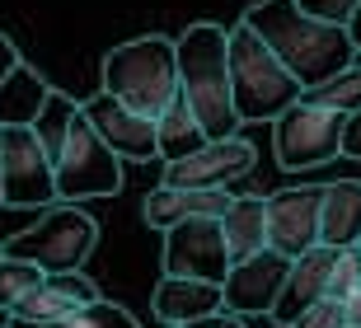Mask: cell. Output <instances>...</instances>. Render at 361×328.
I'll return each mask as SVG.
<instances>
[{"label": "cell", "mask_w": 361, "mask_h": 328, "mask_svg": "<svg viewBox=\"0 0 361 328\" xmlns=\"http://www.w3.org/2000/svg\"><path fill=\"white\" fill-rule=\"evenodd\" d=\"M244 24L281 56V66L300 80V90H314L329 75L361 61L348 24H324V19L305 14L295 0H258L244 14Z\"/></svg>", "instance_id": "6da1fadb"}, {"label": "cell", "mask_w": 361, "mask_h": 328, "mask_svg": "<svg viewBox=\"0 0 361 328\" xmlns=\"http://www.w3.org/2000/svg\"><path fill=\"white\" fill-rule=\"evenodd\" d=\"M178 56V94L197 113L212 141L240 131L235 94H230V52H226V28L221 24H188L183 38H174Z\"/></svg>", "instance_id": "7a4b0ae2"}, {"label": "cell", "mask_w": 361, "mask_h": 328, "mask_svg": "<svg viewBox=\"0 0 361 328\" xmlns=\"http://www.w3.org/2000/svg\"><path fill=\"white\" fill-rule=\"evenodd\" d=\"M226 52H230V94H235L240 122H272L305 94L300 80L281 66V56L244 19L226 28Z\"/></svg>", "instance_id": "3957f363"}, {"label": "cell", "mask_w": 361, "mask_h": 328, "mask_svg": "<svg viewBox=\"0 0 361 328\" xmlns=\"http://www.w3.org/2000/svg\"><path fill=\"white\" fill-rule=\"evenodd\" d=\"M104 90L122 99L127 108L160 118L164 108L178 99V56L174 42L150 33V38H132L113 47L104 56Z\"/></svg>", "instance_id": "277c9868"}, {"label": "cell", "mask_w": 361, "mask_h": 328, "mask_svg": "<svg viewBox=\"0 0 361 328\" xmlns=\"http://www.w3.org/2000/svg\"><path fill=\"white\" fill-rule=\"evenodd\" d=\"M56 169V197L61 202H90V197H113L122 188V164L113 145L94 131L85 108H75L61 136V150L52 155Z\"/></svg>", "instance_id": "5b68a950"}, {"label": "cell", "mask_w": 361, "mask_h": 328, "mask_svg": "<svg viewBox=\"0 0 361 328\" xmlns=\"http://www.w3.org/2000/svg\"><path fill=\"white\" fill-rule=\"evenodd\" d=\"M94 244H99V225L80 207H56L52 202V207H42L33 230H19L14 239H5L0 253L38 262L42 272H75L94 253Z\"/></svg>", "instance_id": "8992f818"}, {"label": "cell", "mask_w": 361, "mask_h": 328, "mask_svg": "<svg viewBox=\"0 0 361 328\" xmlns=\"http://www.w3.org/2000/svg\"><path fill=\"white\" fill-rule=\"evenodd\" d=\"M343 118L338 108H324L314 99H295L281 118H272V150H277L281 169H319V164H334L343 155Z\"/></svg>", "instance_id": "52a82bcc"}, {"label": "cell", "mask_w": 361, "mask_h": 328, "mask_svg": "<svg viewBox=\"0 0 361 328\" xmlns=\"http://www.w3.org/2000/svg\"><path fill=\"white\" fill-rule=\"evenodd\" d=\"M0 202L5 207H52L56 169L33 127H0Z\"/></svg>", "instance_id": "ba28073f"}, {"label": "cell", "mask_w": 361, "mask_h": 328, "mask_svg": "<svg viewBox=\"0 0 361 328\" xmlns=\"http://www.w3.org/2000/svg\"><path fill=\"white\" fill-rule=\"evenodd\" d=\"M226 230L216 216H188L164 230V277H202V281H226L230 272Z\"/></svg>", "instance_id": "9c48e42d"}, {"label": "cell", "mask_w": 361, "mask_h": 328, "mask_svg": "<svg viewBox=\"0 0 361 328\" xmlns=\"http://www.w3.org/2000/svg\"><path fill=\"white\" fill-rule=\"evenodd\" d=\"M254 164H258V150L235 131V136L197 145L183 159H164V183L169 188H230L240 178H249Z\"/></svg>", "instance_id": "30bf717a"}, {"label": "cell", "mask_w": 361, "mask_h": 328, "mask_svg": "<svg viewBox=\"0 0 361 328\" xmlns=\"http://www.w3.org/2000/svg\"><path fill=\"white\" fill-rule=\"evenodd\" d=\"M286 272H291V258L277 253L272 244L258 249V253H249V258H235L230 272H226V281H221L226 310H235V315H272Z\"/></svg>", "instance_id": "8fae6325"}, {"label": "cell", "mask_w": 361, "mask_h": 328, "mask_svg": "<svg viewBox=\"0 0 361 328\" xmlns=\"http://www.w3.org/2000/svg\"><path fill=\"white\" fill-rule=\"evenodd\" d=\"M85 108V118L94 122V131L104 136L108 145H113V155L118 159H136V164H150V159H160V136H155V118H146V113H136V108H127L122 99H113V94H99V99H90Z\"/></svg>", "instance_id": "7c38bea8"}, {"label": "cell", "mask_w": 361, "mask_h": 328, "mask_svg": "<svg viewBox=\"0 0 361 328\" xmlns=\"http://www.w3.org/2000/svg\"><path fill=\"white\" fill-rule=\"evenodd\" d=\"M319 202L324 188H281L268 197V244L286 258H300L319 244Z\"/></svg>", "instance_id": "4fadbf2b"}, {"label": "cell", "mask_w": 361, "mask_h": 328, "mask_svg": "<svg viewBox=\"0 0 361 328\" xmlns=\"http://www.w3.org/2000/svg\"><path fill=\"white\" fill-rule=\"evenodd\" d=\"M334 258H338V249H329V244H314V249H305L300 258H291V272H286V281H281L277 305H272V319H277L281 328H291L295 319H300V310H310L314 300L329 296Z\"/></svg>", "instance_id": "5bb4252c"}, {"label": "cell", "mask_w": 361, "mask_h": 328, "mask_svg": "<svg viewBox=\"0 0 361 328\" xmlns=\"http://www.w3.org/2000/svg\"><path fill=\"white\" fill-rule=\"evenodd\" d=\"M155 319L160 324H192V319L212 315L226 305L221 281H202V277H164L155 286Z\"/></svg>", "instance_id": "9a60e30c"}, {"label": "cell", "mask_w": 361, "mask_h": 328, "mask_svg": "<svg viewBox=\"0 0 361 328\" xmlns=\"http://www.w3.org/2000/svg\"><path fill=\"white\" fill-rule=\"evenodd\" d=\"M319 244H329V249L361 244V183H357V178L324 183V202H319Z\"/></svg>", "instance_id": "2e32d148"}, {"label": "cell", "mask_w": 361, "mask_h": 328, "mask_svg": "<svg viewBox=\"0 0 361 328\" xmlns=\"http://www.w3.org/2000/svg\"><path fill=\"white\" fill-rule=\"evenodd\" d=\"M47 94H52V85L33 66L19 61L10 75L0 80V127H33L42 104H47Z\"/></svg>", "instance_id": "e0dca14e"}, {"label": "cell", "mask_w": 361, "mask_h": 328, "mask_svg": "<svg viewBox=\"0 0 361 328\" xmlns=\"http://www.w3.org/2000/svg\"><path fill=\"white\" fill-rule=\"evenodd\" d=\"M230 258H249V253L268 249V197H235L230 211L221 216Z\"/></svg>", "instance_id": "ac0fdd59"}, {"label": "cell", "mask_w": 361, "mask_h": 328, "mask_svg": "<svg viewBox=\"0 0 361 328\" xmlns=\"http://www.w3.org/2000/svg\"><path fill=\"white\" fill-rule=\"evenodd\" d=\"M155 136H160V159H183V155H192L197 145L212 141V136H207V127L197 122V113L188 108L183 94H178L174 104L155 118Z\"/></svg>", "instance_id": "d6986e66"}, {"label": "cell", "mask_w": 361, "mask_h": 328, "mask_svg": "<svg viewBox=\"0 0 361 328\" xmlns=\"http://www.w3.org/2000/svg\"><path fill=\"white\" fill-rule=\"evenodd\" d=\"M5 328H141L122 305L113 300H90V305H75V310H66L61 319H47V324H14V319H5Z\"/></svg>", "instance_id": "ffe728a7"}, {"label": "cell", "mask_w": 361, "mask_h": 328, "mask_svg": "<svg viewBox=\"0 0 361 328\" xmlns=\"http://www.w3.org/2000/svg\"><path fill=\"white\" fill-rule=\"evenodd\" d=\"M42 267L28 258H10V253H0V315H10L14 305L24 300L33 286H42Z\"/></svg>", "instance_id": "44dd1931"}, {"label": "cell", "mask_w": 361, "mask_h": 328, "mask_svg": "<svg viewBox=\"0 0 361 328\" xmlns=\"http://www.w3.org/2000/svg\"><path fill=\"white\" fill-rule=\"evenodd\" d=\"M305 99H314V104H324V108H338V113L361 108V61H352L348 71L329 75L324 85H314V90H305Z\"/></svg>", "instance_id": "7402d4cb"}, {"label": "cell", "mask_w": 361, "mask_h": 328, "mask_svg": "<svg viewBox=\"0 0 361 328\" xmlns=\"http://www.w3.org/2000/svg\"><path fill=\"white\" fill-rule=\"evenodd\" d=\"M75 99L71 94H61V90H52L47 94V104H42V113H38V122H33V131H38V141H42V150L47 155H56L61 150V136H66V122H71V113H75Z\"/></svg>", "instance_id": "603a6c76"}, {"label": "cell", "mask_w": 361, "mask_h": 328, "mask_svg": "<svg viewBox=\"0 0 361 328\" xmlns=\"http://www.w3.org/2000/svg\"><path fill=\"white\" fill-rule=\"evenodd\" d=\"M141 216H146V225H150V230H169V225L188 221V193H183V188H169V183H160L155 193L146 197V207H141Z\"/></svg>", "instance_id": "cb8c5ba5"}, {"label": "cell", "mask_w": 361, "mask_h": 328, "mask_svg": "<svg viewBox=\"0 0 361 328\" xmlns=\"http://www.w3.org/2000/svg\"><path fill=\"white\" fill-rule=\"evenodd\" d=\"M361 286V244H348V249H338L334 258V272H329V296L343 300L348 291Z\"/></svg>", "instance_id": "d4e9b609"}, {"label": "cell", "mask_w": 361, "mask_h": 328, "mask_svg": "<svg viewBox=\"0 0 361 328\" xmlns=\"http://www.w3.org/2000/svg\"><path fill=\"white\" fill-rule=\"evenodd\" d=\"M291 328H348V310H343V300L324 296V300H314L310 310H300V319H295Z\"/></svg>", "instance_id": "484cf974"}, {"label": "cell", "mask_w": 361, "mask_h": 328, "mask_svg": "<svg viewBox=\"0 0 361 328\" xmlns=\"http://www.w3.org/2000/svg\"><path fill=\"white\" fill-rule=\"evenodd\" d=\"M47 281H52V286L61 291L71 305H90V300H99L94 281H90V277H80V267H75V272H47Z\"/></svg>", "instance_id": "4316f807"}, {"label": "cell", "mask_w": 361, "mask_h": 328, "mask_svg": "<svg viewBox=\"0 0 361 328\" xmlns=\"http://www.w3.org/2000/svg\"><path fill=\"white\" fill-rule=\"evenodd\" d=\"M295 5L314 19H324V24H348L357 14V0H295Z\"/></svg>", "instance_id": "83f0119b"}, {"label": "cell", "mask_w": 361, "mask_h": 328, "mask_svg": "<svg viewBox=\"0 0 361 328\" xmlns=\"http://www.w3.org/2000/svg\"><path fill=\"white\" fill-rule=\"evenodd\" d=\"M343 155L361 159V108H352L348 118H343Z\"/></svg>", "instance_id": "f1b7e54d"}, {"label": "cell", "mask_w": 361, "mask_h": 328, "mask_svg": "<svg viewBox=\"0 0 361 328\" xmlns=\"http://www.w3.org/2000/svg\"><path fill=\"white\" fill-rule=\"evenodd\" d=\"M183 328H244V315H235V310H212V315H202V319H192V324H183Z\"/></svg>", "instance_id": "f546056e"}, {"label": "cell", "mask_w": 361, "mask_h": 328, "mask_svg": "<svg viewBox=\"0 0 361 328\" xmlns=\"http://www.w3.org/2000/svg\"><path fill=\"white\" fill-rule=\"evenodd\" d=\"M14 66H19V52H14V42H10V38H5V33H0V80L10 75Z\"/></svg>", "instance_id": "4dcf8cb0"}, {"label": "cell", "mask_w": 361, "mask_h": 328, "mask_svg": "<svg viewBox=\"0 0 361 328\" xmlns=\"http://www.w3.org/2000/svg\"><path fill=\"white\" fill-rule=\"evenodd\" d=\"M343 310H348V324H357V328H361V286L343 296Z\"/></svg>", "instance_id": "1f68e13d"}, {"label": "cell", "mask_w": 361, "mask_h": 328, "mask_svg": "<svg viewBox=\"0 0 361 328\" xmlns=\"http://www.w3.org/2000/svg\"><path fill=\"white\" fill-rule=\"evenodd\" d=\"M348 33H352V42H357V52H361V0H357V14L348 19Z\"/></svg>", "instance_id": "d6a6232c"}, {"label": "cell", "mask_w": 361, "mask_h": 328, "mask_svg": "<svg viewBox=\"0 0 361 328\" xmlns=\"http://www.w3.org/2000/svg\"><path fill=\"white\" fill-rule=\"evenodd\" d=\"M164 328H183V324H164Z\"/></svg>", "instance_id": "836d02e7"}, {"label": "cell", "mask_w": 361, "mask_h": 328, "mask_svg": "<svg viewBox=\"0 0 361 328\" xmlns=\"http://www.w3.org/2000/svg\"><path fill=\"white\" fill-rule=\"evenodd\" d=\"M348 328H357V324H348Z\"/></svg>", "instance_id": "e575fe53"}, {"label": "cell", "mask_w": 361, "mask_h": 328, "mask_svg": "<svg viewBox=\"0 0 361 328\" xmlns=\"http://www.w3.org/2000/svg\"><path fill=\"white\" fill-rule=\"evenodd\" d=\"M0 328H5V324H0Z\"/></svg>", "instance_id": "d590c367"}]
</instances>
